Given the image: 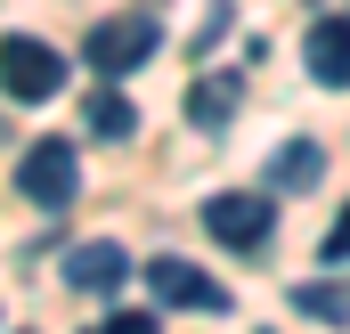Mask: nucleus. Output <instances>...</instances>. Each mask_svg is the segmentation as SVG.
Segmentation results:
<instances>
[{
	"label": "nucleus",
	"instance_id": "nucleus-1",
	"mask_svg": "<svg viewBox=\"0 0 350 334\" xmlns=\"http://www.w3.org/2000/svg\"><path fill=\"white\" fill-rule=\"evenodd\" d=\"M16 196L41 204V212H66V204L82 196V147H74V139H33V147L16 155Z\"/></svg>",
	"mask_w": 350,
	"mask_h": 334
},
{
	"label": "nucleus",
	"instance_id": "nucleus-2",
	"mask_svg": "<svg viewBox=\"0 0 350 334\" xmlns=\"http://www.w3.org/2000/svg\"><path fill=\"white\" fill-rule=\"evenodd\" d=\"M204 229L228 253H261L277 229V196L269 188H220V196H204Z\"/></svg>",
	"mask_w": 350,
	"mask_h": 334
},
{
	"label": "nucleus",
	"instance_id": "nucleus-3",
	"mask_svg": "<svg viewBox=\"0 0 350 334\" xmlns=\"http://www.w3.org/2000/svg\"><path fill=\"white\" fill-rule=\"evenodd\" d=\"M155 16H106V25H90V41H82V66L98 74V82H122L131 66H147L155 57Z\"/></svg>",
	"mask_w": 350,
	"mask_h": 334
},
{
	"label": "nucleus",
	"instance_id": "nucleus-4",
	"mask_svg": "<svg viewBox=\"0 0 350 334\" xmlns=\"http://www.w3.org/2000/svg\"><path fill=\"white\" fill-rule=\"evenodd\" d=\"M66 82V57L49 49V41H33V33H8L0 41V90L16 98V106H49Z\"/></svg>",
	"mask_w": 350,
	"mask_h": 334
},
{
	"label": "nucleus",
	"instance_id": "nucleus-5",
	"mask_svg": "<svg viewBox=\"0 0 350 334\" xmlns=\"http://www.w3.org/2000/svg\"><path fill=\"white\" fill-rule=\"evenodd\" d=\"M147 294L155 302H179V310H228V285H212L196 261H179V253H163V261H147Z\"/></svg>",
	"mask_w": 350,
	"mask_h": 334
},
{
	"label": "nucleus",
	"instance_id": "nucleus-6",
	"mask_svg": "<svg viewBox=\"0 0 350 334\" xmlns=\"http://www.w3.org/2000/svg\"><path fill=\"white\" fill-rule=\"evenodd\" d=\"M122 277H131V253L114 237H90V245L66 253V285L74 294H122Z\"/></svg>",
	"mask_w": 350,
	"mask_h": 334
},
{
	"label": "nucleus",
	"instance_id": "nucleus-7",
	"mask_svg": "<svg viewBox=\"0 0 350 334\" xmlns=\"http://www.w3.org/2000/svg\"><path fill=\"white\" fill-rule=\"evenodd\" d=\"M301 66H310V82H326V90L350 82V16H318V25H310Z\"/></svg>",
	"mask_w": 350,
	"mask_h": 334
},
{
	"label": "nucleus",
	"instance_id": "nucleus-8",
	"mask_svg": "<svg viewBox=\"0 0 350 334\" xmlns=\"http://www.w3.org/2000/svg\"><path fill=\"white\" fill-rule=\"evenodd\" d=\"M318 179H326V147H318V139H285V147L261 164L269 196H301V188H318Z\"/></svg>",
	"mask_w": 350,
	"mask_h": 334
},
{
	"label": "nucleus",
	"instance_id": "nucleus-9",
	"mask_svg": "<svg viewBox=\"0 0 350 334\" xmlns=\"http://www.w3.org/2000/svg\"><path fill=\"white\" fill-rule=\"evenodd\" d=\"M187 123H196V131L237 123V74H204V82L187 90Z\"/></svg>",
	"mask_w": 350,
	"mask_h": 334
},
{
	"label": "nucleus",
	"instance_id": "nucleus-10",
	"mask_svg": "<svg viewBox=\"0 0 350 334\" xmlns=\"http://www.w3.org/2000/svg\"><path fill=\"white\" fill-rule=\"evenodd\" d=\"M82 131H90V139H131L139 114H131L122 90H90V98H82Z\"/></svg>",
	"mask_w": 350,
	"mask_h": 334
},
{
	"label": "nucleus",
	"instance_id": "nucleus-11",
	"mask_svg": "<svg viewBox=\"0 0 350 334\" xmlns=\"http://www.w3.org/2000/svg\"><path fill=\"white\" fill-rule=\"evenodd\" d=\"M293 310H301V318H326V326H350V277L342 285H326V277L293 285Z\"/></svg>",
	"mask_w": 350,
	"mask_h": 334
},
{
	"label": "nucleus",
	"instance_id": "nucleus-12",
	"mask_svg": "<svg viewBox=\"0 0 350 334\" xmlns=\"http://www.w3.org/2000/svg\"><path fill=\"white\" fill-rule=\"evenodd\" d=\"M318 261H326V269H342V261H350V204H342V220L326 229V245H318Z\"/></svg>",
	"mask_w": 350,
	"mask_h": 334
},
{
	"label": "nucleus",
	"instance_id": "nucleus-13",
	"mask_svg": "<svg viewBox=\"0 0 350 334\" xmlns=\"http://www.w3.org/2000/svg\"><path fill=\"white\" fill-rule=\"evenodd\" d=\"M98 334H163V326H155V310H114Z\"/></svg>",
	"mask_w": 350,
	"mask_h": 334
}]
</instances>
